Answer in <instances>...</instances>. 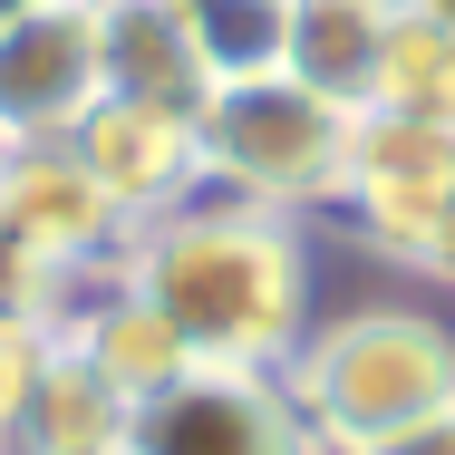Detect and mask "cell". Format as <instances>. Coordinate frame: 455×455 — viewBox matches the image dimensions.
I'll return each instance as SVG.
<instances>
[{"instance_id": "cell-1", "label": "cell", "mask_w": 455, "mask_h": 455, "mask_svg": "<svg viewBox=\"0 0 455 455\" xmlns=\"http://www.w3.org/2000/svg\"><path fill=\"white\" fill-rule=\"evenodd\" d=\"M116 272L136 281L194 368H281L310 330V243L291 213L233 204V194H194L175 213L136 223Z\"/></svg>"}, {"instance_id": "cell-2", "label": "cell", "mask_w": 455, "mask_h": 455, "mask_svg": "<svg viewBox=\"0 0 455 455\" xmlns=\"http://www.w3.org/2000/svg\"><path fill=\"white\" fill-rule=\"evenodd\" d=\"M281 387L300 427L320 436V455H368L455 407V330L427 310H339L300 330V349L281 359Z\"/></svg>"}, {"instance_id": "cell-3", "label": "cell", "mask_w": 455, "mask_h": 455, "mask_svg": "<svg viewBox=\"0 0 455 455\" xmlns=\"http://www.w3.org/2000/svg\"><path fill=\"white\" fill-rule=\"evenodd\" d=\"M349 116L339 97L300 88V78H223V88L194 107V156H204V194H233V204H262V213H320L339 204L349 184Z\"/></svg>"}, {"instance_id": "cell-4", "label": "cell", "mask_w": 455, "mask_h": 455, "mask_svg": "<svg viewBox=\"0 0 455 455\" xmlns=\"http://www.w3.org/2000/svg\"><path fill=\"white\" fill-rule=\"evenodd\" d=\"M97 97H107L97 0H29L0 20V156L68 146Z\"/></svg>"}, {"instance_id": "cell-5", "label": "cell", "mask_w": 455, "mask_h": 455, "mask_svg": "<svg viewBox=\"0 0 455 455\" xmlns=\"http://www.w3.org/2000/svg\"><path fill=\"white\" fill-rule=\"evenodd\" d=\"M126 455H320L281 368H184L136 407Z\"/></svg>"}, {"instance_id": "cell-6", "label": "cell", "mask_w": 455, "mask_h": 455, "mask_svg": "<svg viewBox=\"0 0 455 455\" xmlns=\"http://www.w3.org/2000/svg\"><path fill=\"white\" fill-rule=\"evenodd\" d=\"M0 233L49 262V272H107L126 252V213L97 194V175L68 146H20L0 156Z\"/></svg>"}, {"instance_id": "cell-7", "label": "cell", "mask_w": 455, "mask_h": 455, "mask_svg": "<svg viewBox=\"0 0 455 455\" xmlns=\"http://www.w3.org/2000/svg\"><path fill=\"white\" fill-rule=\"evenodd\" d=\"M68 156H78V165L97 175V194H107V204L126 213V233L204 194V156H194V116H175V107L97 97L88 116H78V136H68Z\"/></svg>"}, {"instance_id": "cell-8", "label": "cell", "mask_w": 455, "mask_h": 455, "mask_svg": "<svg viewBox=\"0 0 455 455\" xmlns=\"http://www.w3.org/2000/svg\"><path fill=\"white\" fill-rule=\"evenodd\" d=\"M49 339H59V349H78V359H88L116 397H136V407L194 368V349L175 339V320H165L136 281L116 272V262H107V272H88L78 291H68V310H59V330H49Z\"/></svg>"}, {"instance_id": "cell-9", "label": "cell", "mask_w": 455, "mask_h": 455, "mask_svg": "<svg viewBox=\"0 0 455 455\" xmlns=\"http://www.w3.org/2000/svg\"><path fill=\"white\" fill-rule=\"evenodd\" d=\"M387 29H397V0H281V78L359 107Z\"/></svg>"}, {"instance_id": "cell-10", "label": "cell", "mask_w": 455, "mask_h": 455, "mask_svg": "<svg viewBox=\"0 0 455 455\" xmlns=\"http://www.w3.org/2000/svg\"><path fill=\"white\" fill-rule=\"evenodd\" d=\"M136 436V397H116L78 349H49L20 427H10V455H126Z\"/></svg>"}, {"instance_id": "cell-11", "label": "cell", "mask_w": 455, "mask_h": 455, "mask_svg": "<svg viewBox=\"0 0 455 455\" xmlns=\"http://www.w3.org/2000/svg\"><path fill=\"white\" fill-rule=\"evenodd\" d=\"M387 184V194H455V126H427V116H387V107H359L349 116V184Z\"/></svg>"}, {"instance_id": "cell-12", "label": "cell", "mask_w": 455, "mask_h": 455, "mask_svg": "<svg viewBox=\"0 0 455 455\" xmlns=\"http://www.w3.org/2000/svg\"><path fill=\"white\" fill-rule=\"evenodd\" d=\"M359 107H387V116H427V126H455V39L397 10V29H387L378 68H368V97H359Z\"/></svg>"}, {"instance_id": "cell-13", "label": "cell", "mask_w": 455, "mask_h": 455, "mask_svg": "<svg viewBox=\"0 0 455 455\" xmlns=\"http://www.w3.org/2000/svg\"><path fill=\"white\" fill-rule=\"evenodd\" d=\"M194 39L213 59V88L262 78V68H281V0H194Z\"/></svg>"}, {"instance_id": "cell-14", "label": "cell", "mask_w": 455, "mask_h": 455, "mask_svg": "<svg viewBox=\"0 0 455 455\" xmlns=\"http://www.w3.org/2000/svg\"><path fill=\"white\" fill-rule=\"evenodd\" d=\"M49 330L39 320H20V310H0V446H10V427H20V407H29V387H39V368H49Z\"/></svg>"}, {"instance_id": "cell-15", "label": "cell", "mask_w": 455, "mask_h": 455, "mask_svg": "<svg viewBox=\"0 0 455 455\" xmlns=\"http://www.w3.org/2000/svg\"><path fill=\"white\" fill-rule=\"evenodd\" d=\"M368 455H455V407L427 417V427H407V436H387V446H368Z\"/></svg>"}, {"instance_id": "cell-16", "label": "cell", "mask_w": 455, "mask_h": 455, "mask_svg": "<svg viewBox=\"0 0 455 455\" xmlns=\"http://www.w3.org/2000/svg\"><path fill=\"white\" fill-rule=\"evenodd\" d=\"M397 10H407V20H427V29H446V39H455V0H397Z\"/></svg>"}, {"instance_id": "cell-17", "label": "cell", "mask_w": 455, "mask_h": 455, "mask_svg": "<svg viewBox=\"0 0 455 455\" xmlns=\"http://www.w3.org/2000/svg\"><path fill=\"white\" fill-rule=\"evenodd\" d=\"M427 281H455V204H446V233H436V262H427Z\"/></svg>"}, {"instance_id": "cell-18", "label": "cell", "mask_w": 455, "mask_h": 455, "mask_svg": "<svg viewBox=\"0 0 455 455\" xmlns=\"http://www.w3.org/2000/svg\"><path fill=\"white\" fill-rule=\"evenodd\" d=\"M10 10H29V0H0V20H10Z\"/></svg>"}]
</instances>
